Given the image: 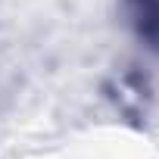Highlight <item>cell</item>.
I'll list each match as a JSON object with an SVG mask.
<instances>
[{
  "label": "cell",
  "instance_id": "6da1fadb",
  "mask_svg": "<svg viewBox=\"0 0 159 159\" xmlns=\"http://www.w3.org/2000/svg\"><path fill=\"white\" fill-rule=\"evenodd\" d=\"M125 3H128L134 34L153 53H159V0H125Z\"/></svg>",
  "mask_w": 159,
  "mask_h": 159
}]
</instances>
